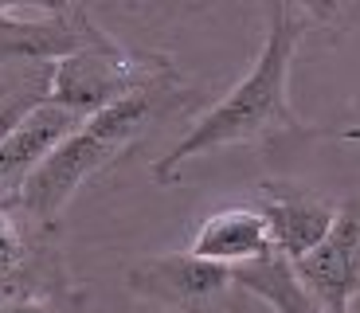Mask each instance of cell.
<instances>
[{
    "label": "cell",
    "mask_w": 360,
    "mask_h": 313,
    "mask_svg": "<svg viewBox=\"0 0 360 313\" xmlns=\"http://www.w3.org/2000/svg\"><path fill=\"white\" fill-rule=\"evenodd\" d=\"M235 290L266 302L274 313H325L314 298L306 294V286L297 282L294 267L286 259H266L255 267L235 270Z\"/></svg>",
    "instance_id": "9c48e42d"
},
{
    "label": "cell",
    "mask_w": 360,
    "mask_h": 313,
    "mask_svg": "<svg viewBox=\"0 0 360 313\" xmlns=\"http://www.w3.org/2000/svg\"><path fill=\"white\" fill-rule=\"evenodd\" d=\"M16 16H20V8H12V4H0V32H4V27H8Z\"/></svg>",
    "instance_id": "4fadbf2b"
},
{
    "label": "cell",
    "mask_w": 360,
    "mask_h": 313,
    "mask_svg": "<svg viewBox=\"0 0 360 313\" xmlns=\"http://www.w3.org/2000/svg\"><path fill=\"white\" fill-rule=\"evenodd\" d=\"M47 87H51V67H39V71L24 75L20 87L0 98V145L16 134V125L24 122L32 110H39L47 102Z\"/></svg>",
    "instance_id": "30bf717a"
},
{
    "label": "cell",
    "mask_w": 360,
    "mask_h": 313,
    "mask_svg": "<svg viewBox=\"0 0 360 313\" xmlns=\"http://www.w3.org/2000/svg\"><path fill=\"white\" fill-rule=\"evenodd\" d=\"M126 290L165 313H224L235 294V270L196 259L192 250H169L137 259L126 270Z\"/></svg>",
    "instance_id": "277c9868"
},
{
    "label": "cell",
    "mask_w": 360,
    "mask_h": 313,
    "mask_svg": "<svg viewBox=\"0 0 360 313\" xmlns=\"http://www.w3.org/2000/svg\"><path fill=\"white\" fill-rule=\"evenodd\" d=\"M188 250L196 259H207L227 270H243V267H255V262L274 259V243H270L262 212L243 204L219 207V212L207 215L192 235Z\"/></svg>",
    "instance_id": "52a82bcc"
},
{
    "label": "cell",
    "mask_w": 360,
    "mask_h": 313,
    "mask_svg": "<svg viewBox=\"0 0 360 313\" xmlns=\"http://www.w3.org/2000/svg\"><path fill=\"white\" fill-rule=\"evenodd\" d=\"M172 94H176V75L161 82H149L137 94H129V98L114 102V106L98 110L94 117L79 122L75 134H67L63 141L55 145V153L20 188V196H16L20 215H27L39 227H55L59 215L67 212V204L75 200V192L90 177L110 169L165 114V98H172Z\"/></svg>",
    "instance_id": "7a4b0ae2"
},
{
    "label": "cell",
    "mask_w": 360,
    "mask_h": 313,
    "mask_svg": "<svg viewBox=\"0 0 360 313\" xmlns=\"http://www.w3.org/2000/svg\"><path fill=\"white\" fill-rule=\"evenodd\" d=\"M0 313H59L51 298L36 294V290H12L0 298Z\"/></svg>",
    "instance_id": "7c38bea8"
},
{
    "label": "cell",
    "mask_w": 360,
    "mask_h": 313,
    "mask_svg": "<svg viewBox=\"0 0 360 313\" xmlns=\"http://www.w3.org/2000/svg\"><path fill=\"white\" fill-rule=\"evenodd\" d=\"M172 63L161 55H134L117 39H102V44L86 47V51L71 55V59L51 67V87H47V102L75 117H94L98 110L114 106V102L137 94L149 82L172 79Z\"/></svg>",
    "instance_id": "3957f363"
},
{
    "label": "cell",
    "mask_w": 360,
    "mask_h": 313,
    "mask_svg": "<svg viewBox=\"0 0 360 313\" xmlns=\"http://www.w3.org/2000/svg\"><path fill=\"white\" fill-rule=\"evenodd\" d=\"M259 212L266 219L270 243H274V259H286L290 267L302 262L317 243L329 235L337 219V204H329L325 196H314L297 184H278L266 180L259 188Z\"/></svg>",
    "instance_id": "8992f818"
},
{
    "label": "cell",
    "mask_w": 360,
    "mask_h": 313,
    "mask_svg": "<svg viewBox=\"0 0 360 313\" xmlns=\"http://www.w3.org/2000/svg\"><path fill=\"white\" fill-rule=\"evenodd\" d=\"M314 20L317 8H306V4H282V0L266 4V39H262L259 59L216 106L192 122L188 134L153 161L149 172L157 184H176L180 169L204 153L306 134V122L290 106V67H294L302 39L314 32Z\"/></svg>",
    "instance_id": "6da1fadb"
},
{
    "label": "cell",
    "mask_w": 360,
    "mask_h": 313,
    "mask_svg": "<svg viewBox=\"0 0 360 313\" xmlns=\"http://www.w3.org/2000/svg\"><path fill=\"white\" fill-rule=\"evenodd\" d=\"M24 259H27V247H24V235H20L16 219L4 212L0 204V298L12 294V282L20 278L24 270Z\"/></svg>",
    "instance_id": "8fae6325"
},
{
    "label": "cell",
    "mask_w": 360,
    "mask_h": 313,
    "mask_svg": "<svg viewBox=\"0 0 360 313\" xmlns=\"http://www.w3.org/2000/svg\"><path fill=\"white\" fill-rule=\"evenodd\" d=\"M297 282L325 313H352L360 294V204H341L321 243L294 262Z\"/></svg>",
    "instance_id": "5b68a950"
},
{
    "label": "cell",
    "mask_w": 360,
    "mask_h": 313,
    "mask_svg": "<svg viewBox=\"0 0 360 313\" xmlns=\"http://www.w3.org/2000/svg\"><path fill=\"white\" fill-rule=\"evenodd\" d=\"M79 122L82 117L67 114V110L51 106V102L32 110V114L16 125V134L0 145V200L12 196V192L20 196V188L27 184V177L51 157L55 145L63 141L67 134H75Z\"/></svg>",
    "instance_id": "ba28073f"
}]
</instances>
